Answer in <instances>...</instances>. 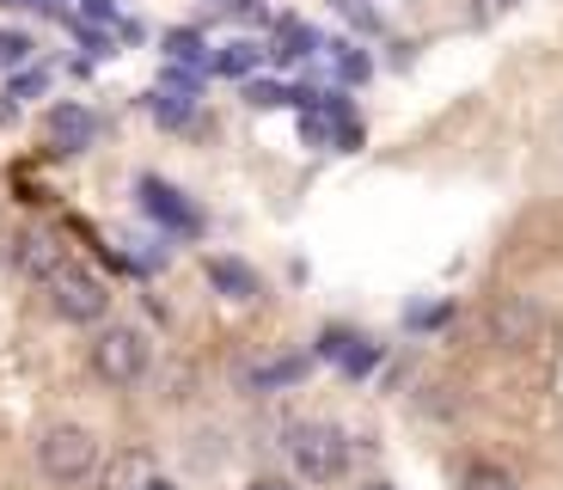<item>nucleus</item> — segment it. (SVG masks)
<instances>
[{"label": "nucleus", "instance_id": "f257e3e1", "mask_svg": "<svg viewBox=\"0 0 563 490\" xmlns=\"http://www.w3.org/2000/svg\"><path fill=\"white\" fill-rule=\"evenodd\" d=\"M37 466L56 484H86V478L99 472V435L80 429V423H56V429L37 442Z\"/></svg>", "mask_w": 563, "mask_h": 490}, {"label": "nucleus", "instance_id": "f03ea898", "mask_svg": "<svg viewBox=\"0 0 563 490\" xmlns=\"http://www.w3.org/2000/svg\"><path fill=\"white\" fill-rule=\"evenodd\" d=\"M43 288H49V307H56L62 319H74V325H99L104 307H111V288H104L86 264H62Z\"/></svg>", "mask_w": 563, "mask_h": 490}, {"label": "nucleus", "instance_id": "7ed1b4c3", "mask_svg": "<svg viewBox=\"0 0 563 490\" xmlns=\"http://www.w3.org/2000/svg\"><path fill=\"white\" fill-rule=\"evenodd\" d=\"M92 374H99L104 386H135V380L147 374V337H141L135 325H111V331L92 344Z\"/></svg>", "mask_w": 563, "mask_h": 490}, {"label": "nucleus", "instance_id": "20e7f679", "mask_svg": "<svg viewBox=\"0 0 563 490\" xmlns=\"http://www.w3.org/2000/svg\"><path fill=\"white\" fill-rule=\"evenodd\" d=\"M288 454H295V466L312 478V484H331V478L343 472V460H350L343 435H338V429H324V423H307V429H295Z\"/></svg>", "mask_w": 563, "mask_h": 490}, {"label": "nucleus", "instance_id": "39448f33", "mask_svg": "<svg viewBox=\"0 0 563 490\" xmlns=\"http://www.w3.org/2000/svg\"><path fill=\"white\" fill-rule=\"evenodd\" d=\"M533 337H539V307L527 294H503L490 307V344L496 350H527Z\"/></svg>", "mask_w": 563, "mask_h": 490}, {"label": "nucleus", "instance_id": "423d86ee", "mask_svg": "<svg viewBox=\"0 0 563 490\" xmlns=\"http://www.w3.org/2000/svg\"><path fill=\"white\" fill-rule=\"evenodd\" d=\"M43 135H49V148H56V154H86V148H92V135H99V123H92V111H86V105H49Z\"/></svg>", "mask_w": 563, "mask_h": 490}, {"label": "nucleus", "instance_id": "0eeeda50", "mask_svg": "<svg viewBox=\"0 0 563 490\" xmlns=\"http://www.w3.org/2000/svg\"><path fill=\"white\" fill-rule=\"evenodd\" d=\"M154 478H159V472H154V460L129 448V454H117V460L104 466V478H99V484H104V490H147Z\"/></svg>", "mask_w": 563, "mask_h": 490}, {"label": "nucleus", "instance_id": "6e6552de", "mask_svg": "<svg viewBox=\"0 0 563 490\" xmlns=\"http://www.w3.org/2000/svg\"><path fill=\"white\" fill-rule=\"evenodd\" d=\"M19 264H25V276H56L62 264H68V258H62V246L49 233H19Z\"/></svg>", "mask_w": 563, "mask_h": 490}, {"label": "nucleus", "instance_id": "1a4fd4ad", "mask_svg": "<svg viewBox=\"0 0 563 490\" xmlns=\"http://www.w3.org/2000/svg\"><path fill=\"white\" fill-rule=\"evenodd\" d=\"M141 190H147V209H154L159 221H172V227H197V215H190V203H178V196H172L159 178H147Z\"/></svg>", "mask_w": 563, "mask_h": 490}, {"label": "nucleus", "instance_id": "9d476101", "mask_svg": "<svg viewBox=\"0 0 563 490\" xmlns=\"http://www.w3.org/2000/svg\"><path fill=\"white\" fill-rule=\"evenodd\" d=\"M209 276H214V288H227L233 301H252V294H257V276H252L245 264H227V258H214Z\"/></svg>", "mask_w": 563, "mask_h": 490}, {"label": "nucleus", "instance_id": "9b49d317", "mask_svg": "<svg viewBox=\"0 0 563 490\" xmlns=\"http://www.w3.org/2000/svg\"><path fill=\"white\" fill-rule=\"evenodd\" d=\"M465 490H515V478H508L503 466H472V472H465Z\"/></svg>", "mask_w": 563, "mask_h": 490}, {"label": "nucleus", "instance_id": "f8f14e48", "mask_svg": "<svg viewBox=\"0 0 563 490\" xmlns=\"http://www.w3.org/2000/svg\"><path fill=\"white\" fill-rule=\"evenodd\" d=\"M252 43H233V50H221V56H214V68L221 74H252Z\"/></svg>", "mask_w": 563, "mask_h": 490}, {"label": "nucleus", "instance_id": "ddd939ff", "mask_svg": "<svg viewBox=\"0 0 563 490\" xmlns=\"http://www.w3.org/2000/svg\"><path fill=\"white\" fill-rule=\"evenodd\" d=\"M307 50H312V37H307V31H300V25L276 31V56H288V62H295V56H307Z\"/></svg>", "mask_w": 563, "mask_h": 490}, {"label": "nucleus", "instance_id": "4468645a", "mask_svg": "<svg viewBox=\"0 0 563 490\" xmlns=\"http://www.w3.org/2000/svg\"><path fill=\"white\" fill-rule=\"evenodd\" d=\"M166 50H172V56H184V62H197L202 56V37H197V31H172Z\"/></svg>", "mask_w": 563, "mask_h": 490}, {"label": "nucleus", "instance_id": "2eb2a0df", "mask_svg": "<svg viewBox=\"0 0 563 490\" xmlns=\"http://www.w3.org/2000/svg\"><path fill=\"white\" fill-rule=\"evenodd\" d=\"M25 50H31V43L19 37V31H0V62H19Z\"/></svg>", "mask_w": 563, "mask_h": 490}, {"label": "nucleus", "instance_id": "dca6fc26", "mask_svg": "<svg viewBox=\"0 0 563 490\" xmlns=\"http://www.w3.org/2000/svg\"><path fill=\"white\" fill-rule=\"evenodd\" d=\"M300 135H307V141H331V123H324V117H307V123H300Z\"/></svg>", "mask_w": 563, "mask_h": 490}, {"label": "nucleus", "instance_id": "f3484780", "mask_svg": "<svg viewBox=\"0 0 563 490\" xmlns=\"http://www.w3.org/2000/svg\"><path fill=\"white\" fill-rule=\"evenodd\" d=\"M7 258H19V239L7 233V227H0V264H7Z\"/></svg>", "mask_w": 563, "mask_h": 490}, {"label": "nucleus", "instance_id": "a211bd4d", "mask_svg": "<svg viewBox=\"0 0 563 490\" xmlns=\"http://www.w3.org/2000/svg\"><path fill=\"white\" fill-rule=\"evenodd\" d=\"M252 490H295V484H288V478H257Z\"/></svg>", "mask_w": 563, "mask_h": 490}, {"label": "nucleus", "instance_id": "6ab92c4d", "mask_svg": "<svg viewBox=\"0 0 563 490\" xmlns=\"http://www.w3.org/2000/svg\"><path fill=\"white\" fill-rule=\"evenodd\" d=\"M147 490H172V484H166V478H154V484H147Z\"/></svg>", "mask_w": 563, "mask_h": 490}, {"label": "nucleus", "instance_id": "aec40b11", "mask_svg": "<svg viewBox=\"0 0 563 490\" xmlns=\"http://www.w3.org/2000/svg\"><path fill=\"white\" fill-rule=\"evenodd\" d=\"M367 490H393V484H367Z\"/></svg>", "mask_w": 563, "mask_h": 490}]
</instances>
